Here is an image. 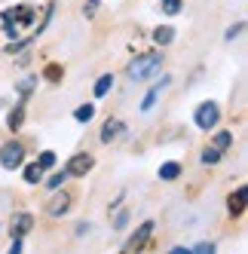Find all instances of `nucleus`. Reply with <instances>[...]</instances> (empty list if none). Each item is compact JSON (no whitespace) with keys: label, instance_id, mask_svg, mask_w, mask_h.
<instances>
[{"label":"nucleus","instance_id":"f03ea898","mask_svg":"<svg viewBox=\"0 0 248 254\" xmlns=\"http://www.w3.org/2000/svg\"><path fill=\"white\" fill-rule=\"evenodd\" d=\"M22 162H25V147L19 141H9V144L0 147V166L3 169H19Z\"/></svg>","mask_w":248,"mask_h":254},{"label":"nucleus","instance_id":"aec40b11","mask_svg":"<svg viewBox=\"0 0 248 254\" xmlns=\"http://www.w3.org/2000/svg\"><path fill=\"white\" fill-rule=\"evenodd\" d=\"M37 166H40V169H52V166H56V153H52V150L40 153V159H37Z\"/></svg>","mask_w":248,"mask_h":254},{"label":"nucleus","instance_id":"f257e3e1","mask_svg":"<svg viewBox=\"0 0 248 254\" xmlns=\"http://www.w3.org/2000/svg\"><path fill=\"white\" fill-rule=\"evenodd\" d=\"M159 64H163V56H159V52H144V56H138L129 64V77L132 80H147L159 70Z\"/></svg>","mask_w":248,"mask_h":254},{"label":"nucleus","instance_id":"5701e85b","mask_svg":"<svg viewBox=\"0 0 248 254\" xmlns=\"http://www.w3.org/2000/svg\"><path fill=\"white\" fill-rule=\"evenodd\" d=\"M64 175H67V172H62V175H52V178L46 181V184H49L52 190H56V187H62V181H64Z\"/></svg>","mask_w":248,"mask_h":254},{"label":"nucleus","instance_id":"4be33fe9","mask_svg":"<svg viewBox=\"0 0 248 254\" xmlns=\"http://www.w3.org/2000/svg\"><path fill=\"white\" fill-rule=\"evenodd\" d=\"M181 9V0H163V12H169V15H175Z\"/></svg>","mask_w":248,"mask_h":254},{"label":"nucleus","instance_id":"423d86ee","mask_svg":"<svg viewBox=\"0 0 248 254\" xmlns=\"http://www.w3.org/2000/svg\"><path fill=\"white\" fill-rule=\"evenodd\" d=\"M150 233H153V221H147V224L141 227V230L132 236V239L126 242V251H138V248H144V242L150 239Z\"/></svg>","mask_w":248,"mask_h":254},{"label":"nucleus","instance_id":"2eb2a0df","mask_svg":"<svg viewBox=\"0 0 248 254\" xmlns=\"http://www.w3.org/2000/svg\"><path fill=\"white\" fill-rule=\"evenodd\" d=\"M40 175H43V169L37 166V162H31V166H25V181H28V184H37V181H40Z\"/></svg>","mask_w":248,"mask_h":254},{"label":"nucleus","instance_id":"412c9836","mask_svg":"<svg viewBox=\"0 0 248 254\" xmlns=\"http://www.w3.org/2000/svg\"><path fill=\"white\" fill-rule=\"evenodd\" d=\"M218 159H221V150H215V147H211V150H205V153H202V162H205V166H215Z\"/></svg>","mask_w":248,"mask_h":254},{"label":"nucleus","instance_id":"20e7f679","mask_svg":"<svg viewBox=\"0 0 248 254\" xmlns=\"http://www.w3.org/2000/svg\"><path fill=\"white\" fill-rule=\"evenodd\" d=\"M89 169H92V156H89V153H74L64 172H67V175H74V178H83Z\"/></svg>","mask_w":248,"mask_h":254},{"label":"nucleus","instance_id":"6ab92c4d","mask_svg":"<svg viewBox=\"0 0 248 254\" xmlns=\"http://www.w3.org/2000/svg\"><path fill=\"white\" fill-rule=\"evenodd\" d=\"M230 144H233V135H230V132H221V135L215 138V150H227Z\"/></svg>","mask_w":248,"mask_h":254},{"label":"nucleus","instance_id":"4468645a","mask_svg":"<svg viewBox=\"0 0 248 254\" xmlns=\"http://www.w3.org/2000/svg\"><path fill=\"white\" fill-rule=\"evenodd\" d=\"M166 83H169V80H163V83H159V86H156V89H150V92H147V95H144V101H141V111H150V107H153V101H156V98H159V89H163V86H166Z\"/></svg>","mask_w":248,"mask_h":254},{"label":"nucleus","instance_id":"f8f14e48","mask_svg":"<svg viewBox=\"0 0 248 254\" xmlns=\"http://www.w3.org/2000/svg\"><path fill=\"white\" fill-rule=\"evenodd\" d=\"M178 175H181L178 162H166V166H159V178H163V181H175Z\"/></svg>","mask_w":248,"mask_h":254},{"label":"nucleus","instance_id":"9d476101","mask_svg":"<svg viewBox=\"0 0 248 254\" xmlns=\"http://www.w3.org/2000/svg\"><path fill=\"white\" fill-rule=\"evenodd\" d=\"M227 208H230V214H233V217L245 211V187H239V190H236L233 196H230V202H227Z\"/></svg>","mask_w":248,"mask_h":254},{"label":"nucleus","instance_id":"6e6552de","mask_svg":"<svg viewBox=\"0 0 248 254\" xmlns=\"http://www.w3.org/2000/svg\"><path fill=\"white\" fill-rule=\"evenodd\" d=\"M123 129H126V126H123L120 120H108V123H104V129H101V141H104V144L117 141V138L123 135Z\"/></svg>","mask_w":248,"mask_h":254},{"label":"nucleus","instance_id":"ddd939ff","mask_svg":"<svg viewBox=\"0 0 248 254\" xmlns=\"http://www.w3.org/2000/svg\"><path fill=\"white\" fill-rule=\"evenodd\" d=\"M111 89H114V77H111V74H104V77L95 83V95H98V98H104V95L111 92Z\"/></svg>","mask_w":248,"mask_h":254},{"label":"nucleus","instance_id":"39448f33","mask_svg":"<svg viewBox=\"0 0 248 254\" xmlns=\"http://www.w3.org/2000/svg\"><path fill=\"white\" fill-rule=\"evenodd\" d=\"M3 19L15 22L19 28H25V25H31V22H34V9H31V6H12V9H6V12H3Z\"/></svg>","mask_w":248,"mask_h":254},{"label":"nucleus","instance_id":"f3484780","mask_svg":"<svg viewBox=\"0 0 248 254\" xmlns=\"http://www.w3.org/2000/svg\"><path fill=\"white\" fill-rule=\"evenodd\" d=\"M22 120H25V107L19 104V107H15V111L6 117V123H9V129H19V126H22Z\"/></svg>","mask_w":248,"mask_h":254},{"label":"nucleus","instance_id":"bb28decb","mask_svg":"<svg viewBox=\"0 0 248 254\" xmlns=\"http://www.w3.org/2000/svg\"><path fill=\"white\" fill-rule=\"evenodd\" d=\"M196 251H199V254H208V251H215V245H211V242H202V245H196Z\"/></svg>","mask_w":248,"mask_h":254},{"label":"nucleus","instance_id":"0eeeda50","mask_svg":"<svg viewBox=\"0 0 248 254\" xmlns=\"http://www.w3.org/2000/svg\"><path fill=\"white\" fill-rule=\"evenodd\" d=\"M67 208H70V196H67V193H59V196H52V199H49V205H46V211H49L52 217L64 214Z\"/></svg>","mask_w":248,"mask_h":254},{"label":"nucleus","instance_id":"dca6fc26","mask_svg":"<svg viewBox=\"0 0 248 254\" xmlns=\"http://www.w3.org/2000/svg\"><path fill=\"white\" fill-rule=\"evenodd\" d=\"M74 117H77L80 123H89V120L95 117V104H83V107H77V111H74Z\"/></svg>","mask_w":248,"mask_h":254},{"label":"nucleus","instance_id":"a878e982","mask_svg":"<svg viewBox=\"0 0 248 254\" xmlns=\"http://www.w3.org/2000/svg\"><path fill=\"white\" fill-rule=\"evenodd\" d=\"M242 31H245V25L239 22L236 28H230V31H227V40H233V37H239V34H242Z\"/></svg>","mask_w":248,"mask_h":254},{"label":"nucleus","instance_id":"393cba45","mask_svg":"<svg viewBox=\"0 0 248 254\" xmlns=\"http://www.w3.org/2000/svg\"><path fill=\"white\" fill-rule=\"evenodd\" d=\"M98 6H101L98 0H86V9H83V12H86V15H95V9H98Z\"/></svg>","mask_w":248,"mask_h":254},{"label":"nucleus","instance_id":"b1692460","mask_svg":"<svg viewBox=\"0 0 248 254\" xmlns=\"http://www.w3.org/2000/svg\"><path fill=\"white\" fill-rule=\"evenodd\" d=\"M31 89H34V77H28V80H22V83H19V92H22V95H28Z\"/></svg>","mask_w":248,"mask_h":254},{"label":"nucleus","instance_id":"7ed1b4c3","mask_svg":"<svg viewBox=\"0 0 248 254\" xmlns=\"http://www.w3.org/2000/svg\"><path fill=\"white\" fill-rule=\"evenodd\" d=\"M218 104H211V101H205V104H199L196 107V126H199V129H215V123H218Z\"/></svg>","mask_w":248,"mask_h":254},{"label":"nucleus","instance_id":"9b49d317","mask_svg":"<svg viewBox=\"0 0 248 254\" xmlns=\"http://www.w3.org/2000/svg\"><path fill=\"white\" fill-rule=\"evenodd\" d=\"M153 40H156L159 46H166V43H172V40H175V28H169V25H163V28H156V31H153Z\"/></svg>","mask_w":248,"mask_h":254},{"label":"nucleus","instance_id":"1a4fd4ad","mask_svg":"<svg viewBox=\"0 0 248 254\" xmlns=\"http://www.w3.org/2000/svg\"><path fill=\"white\" fill-rule=\"evenodd\" d=\"M31 227H34V217H31V214H15V217H12V233L19 236V239L31 233Z\"/></svg>","mask_w":248,"mask_h":254},{"label":"nucleus","instance_id":"a211bd4d","mask_svg":"<svg viewBox=\"0 0 248 254\" xmlns=\"http://www.w3.org/2000/svg\"><path fill=\"white\" fill-rule=\"evenodd\" d=\"M62 74H64V70H62L59 64H46V70H43V80H49V83H59V80H62Z\"/></svg>","mask_w":248,"mask_h":254},{"label":"nucleus","instance_id":"cd10ccee","mask_svg":"<svg viewBox=\"0 0 248 254\" xmlns=\"http://www.w3.org/2000/svg\"><path fill=\"white\" fill-rule=\"evenodd\" d=\"M126 221H129V214H126V211H123V214L117 217V230H123V227H126Z\"/></svg>","mask_w":248,"mask_h":254}]
</instances>
